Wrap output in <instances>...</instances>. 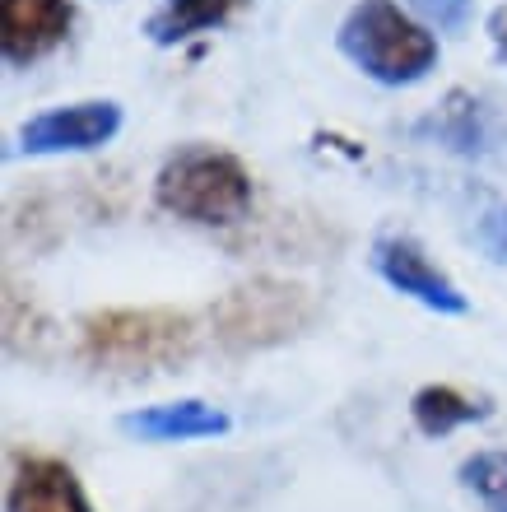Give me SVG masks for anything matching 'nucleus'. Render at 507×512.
<instances>
[{
    "label": "nucleus",
    "instance_id": "15",
    "mask_svg": "<svg viewBox=\"0 0 507 512\" xmlns=\"http://www.w3.org/2000/svg\"><path fill=\"white\" fill-rule=\"evenodd\" d=\"M489 28H494V42H498V52L507 56V10H498V14H494V24H489Z\"/></svg>",
    "mask_w": 507,
    "mask_h": 512
},
{
    "label": "nucleus",
    "instance_id": "8",
    "mask_svg": "<svg viewBox=\"0 0 507 512\" xmlns=\"http://www.w3.org/2000/svg\"><path fill=\"white\" fill-rule=\"evenodd\" d=\"M233 419L210 401H163L121 415V433L135 443H196V438H224Z\"/></svg>",
    "mask_w": 507,
    "mask_h": 512
},
{
    "label": "nucleus",
    "instance_id": "10",
    "mask_svg": "<svg viewBox=\"0 0 507 512\" xmlns=\"http://www.w3.org/2000/svg\"><path fill=\"white\" fill-rule=\"evenodd\" d=\"M410 415H414V429L424 438H447V433L466 429L475 419H489V405L466 396V391L447 387V382H428V387L414 391Z\"/></svg>",
    "mask_w": 507,
    "mask_h": 512
},
{
    "label": "nucleus",
    "instance_id": "3",
    "mask_svg": "<svg viewBox=\"0 0 507 512\" xmlns=\"http://www.w3.org/2000/svg\"><path fill=\"white\" fill-rule=\"evenodd\" d=\"M312 317H317L312 289H303V284H294V280H275V275H256V280L228 289L210 308L214 340L233 354L284 345V340H294L298 331H307Z\"/></svg>",
    "mask_w": 507,
    "mask_h": 512
},
{
    "label": "nucleus",
    "instance_id": "12",
    "mask_svg": "<svg viewBox=\"0 0 507 512\" xmlns=\"http://www.w3.org/2000/svg\"><path fill=\"white\" fill-rule=\"evenodd\" d=\"M461 485L480 499L484 512H507V452H475L461 461Z\"/></svg>",
    "mask_w": 507,
    "mask_h": 512
},
{
    "label": "nucleus",
    "instance_id": "1",
    "mask_svg": "<svg viewBox=\"0 0 507 512\" xmlns=\"http://www.w3.org/2000/svg\"><path fill=\"white\" fill-rule=\"evenodd\" d=\"M80 350L107 373H159L191 359L196 326L173 308H103L80 322Z\"/></svg>",
    "mask_w": 507,
    "mask_h": 512
},
{
    "label": "nucleus",
    "instance_id": "2",
    "mask_svg": "<svg viewBox=\"0 0 507 512\" xmlns=\"http://www.w3.org/2000/svg\"><path fill=\"white\" fill-rule=\"evenodd\" d=\"M154 196H159V205L168 215L187 219V224L224 229V224L247 219V210H252V177L224 149L191 145V149H177L173 159L163 163Z\"/></svg>",
    "mask_w": 507,
    "mask_h": 512
},
{
    "label": "nucleus",
    "instance_id": "6",
    "mask_svg": "<svg viewBox=\"0 0 507 512\" xmlns=\"http://www.w3.org/2000/svg\"><path fill=\"white\" fill-rule=\"evenodd\" d=\"M5 512H94V503L61 457L19 452L5 489Z\"/></svg>",
    "mask_w": 507,
    "mask_h": 512
},
{
    "label": "nucleus",
    "instance_id": "11",
    "mask_svg": "<svg viewBox=\"0 0 507 512\" xmlns=\"http://www.w3.org/2000/svg\"><path fill=\"white\" fill-rule=\"evenodd\" d=\"M242 0H168L154 19H149V38L154 42H182L201 28L219 24L228 14L238 10Z\"/></svg>",
    "mask_w": 507,
    "mask_h": 512
},
{
    "label": "nucleus",
    "instance_id": "13",
    "mask_svg": "<svg viewBox=\"0 0 507 512\" xmlns=\"http://www.w3.org/2000/svg\"><path fill=\"white\" fill-rule=\"evenodd\" d=\"M410 5H414V14H424L428 24L442 28V33H456L470 14V0H410Z\"/></svg>",
    "mask_w": 507,
    "mask_h": 512
},
{
    "label": "nucleus",
    "instance_id": "7",
    "mask_svg": "<svg viewBox=\"0 0 507 512\" xmlns=\"http://www.w3.org/2000/svg\"><path fill=\"white\" fill-rule=\"evenodd\" d=\"M121 131L117 103H75V108H52L24 122L19 145L28 154H66V149H98Z\"/></svg>",
    "mask_w": 507,
    "mask_h": 512
},
{
    "label": "nucleus",
    "instance_id": "4",
    "mask_svg": "<svg viewBox=\"0 0 507 512\" xmlns=\"http://www.w3.org/2000/svg\"><path fill=\"white\" fill-rule=\"evenodd\" d=\"M340 52L382 84H414L433 70L438 42L419 24H410L391 0H363L340 28Z\"/></svg>",
    "mask_w": 507,
    "mask_h": 512
},
{
    "label": "nucleus",
    "instance_id": "14",
    "mask_svg": "<svg viewBox=\"0 0 507 512\" xmlns=\"http://www.w3.org/2000/svg\"><path fill=\"white\" fill-rule=\"evenodd\" d=\"M480 243L489 247L498 261H507V205H494V210L480 219Z\"/></svg>",
    "mask_w": 507,
    "mask_h": 512
},
{
    "label": "nucleus",
    "instance_id": "5",
    "mask_svg": "<svg viewBox=\"0 0 507 512\" xmlns=\"http://www.w3.org/2000/svg\"><path fill=\"white\" fill-rule=\"evenodd\" d=\"M373 266L377 275L396 289V294L414 298V303H424L433 312H447V317H461L470 308L466 294L456 289L447 275H442L433 261L424 256V247L414 243V238H401V233H391V238H377L373 247Z\"/></svg>",
    "mask_w": 507,
    "mask_h": 512
},
{
    "label": "nucleus",
    "instance_id": "9",
    "mask_svg": "<svg viewBox=\"0 0 507 512\" xmlns=\"http://www.w3.org/2000/svg\"><path fill=\"white\" fill-rule=\"evenodd\" d=\"M70 28L66 0H0V47L10 61L52 52Z\"/></svg>",
    "mask_w": 507,
    "mask_h": 512
}]
</instances>
